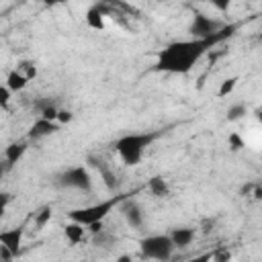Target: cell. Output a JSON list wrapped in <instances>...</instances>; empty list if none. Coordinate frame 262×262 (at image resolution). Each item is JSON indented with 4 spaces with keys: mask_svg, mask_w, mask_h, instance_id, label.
<instances>
[{
    "mask_svg": "<svg viewBox=\"0 0 262 262\" xmlns=\"http://www.w3.org/2000/svg\"><path fill=\"white\" fill-rule=\"evenodd\" d=\"M213 6L219 10H225V8H229V2H213Z\"/></svg>",
    "mask_w": 262,
    "mask_h": 262,
    "instance_id": "cell-25",
    "label": "cell"
},
{
    "mask_svg": "<svg viewBox=\"0 0 262 262\" xmlns=\"http://www.w3.org/2000/svg\"><path fill=\"white\" fill-rule=\"evenodd\" d=\"M49 221H51V207H43V209L35 215V227H37V229H43Z\"/></svg>",
    "mask_w": 262,
    "mask_h": 262,
    "instance_id": "cell-19",
    "label": "cell"
},
{
    "mask_svg": "<svg viewBox=\"0 0 262 262\" xmlns=\"http://www.w3.org/2000/svg\"><path fill=\"white\" fill-rule=\"evenodd\" d=\"M256 117H258V121L262 123V111H258V113H256Z\"/></svg>",
    "mask_w": 262,
    "mask_h": 262,
    "instance_id": "cell-27",
    "label": "cell"
},
{
    "mask_svg": "<svg viewBox=\"0 0 262 262\" xmlns=\"http://www.w3.org/2000/svg\"><path fill=\"white\" fill-rule=\"evenodd\" d=\"M127 199V194H115V196H108L104 201H98L94 205H88V207H80V209H72L68 213V219L70 221H76L88 229L94 231V227H100L102 221L108 217V213L115 209V207H121V203Z\"/></svg>",
    "mask_w": 262,
    "mask_h": 262,
    "instance_id": "cell-3",
    "label": "cell"
},
{
    "mask_svg": "<svg viewBox=\"0 0 262 262\" xmlns=\"http://www.w3.org/2000/svg\"><path fill=\"white\" fill-rule=\"evenodd\" d=\"M27 84H29V78H27L20 70H12V72H8L6 82H4V86H6L10 92H20L23 88H27Z\"/></svg>",
    "mask_w": 262,
    "mask_h": 262,
    "instance_id": "cell-12",
    "label": "cell"
},
{
    "mask_svg": "<svg viewBox=\"0 0 262 262\" xmlns=\"http://www.w3.org/2000/svg\"><path fill=\"white\" fill-rule=\"evenodd\" d=\"M57 186L61 188H72V190H80V192H90L94 186L92 174L86 166H72L68 170H63L57 176Z\"/></svg>",
    "mask_w": 262,
    "mask_h": 262,
    "instance_id": "cell-5",
    "label": "cell"
},
{
    "mask_svg": "<svg viewBox=\"0 0 262 262\" xmlns=\"http://www.w3.org/2000/svg\"><path fill=\"white\" fill-rule=\"evenodd\" d=\"M235 86H237V76H231V78H225L221 84H219V90H217V96L219 98H225V96H229L233 90H235Z\"/></svg>",
    "mask_w": 262,
    "mask_h": 262,
    "instance_id": "cell-18",
    "label": "cell"
},
{
    "mask_svg": "<svg viewBox=\"0 0 262 262\" xmlns=\"http://www.w3.org/2000/svg\"><path fill=\"white\" fill-rule=\"evenodd\" d=\"M10 94H12V92H10V90H8L6 86H2V88H0V102H2V106H4V108L8 106V100H10Z\"/></svg>",
    "mask_w": 262,
    "mask_h": 262,
    "instance_id": "cell-22",
    "label": "cell"
},
{
    "mask_svg": "<svg viewBox=\"0 0 262 262\" xmlns=\"http://www.w3.org/2000/svg\"><path fill=\"white\" fill-rule=\"evenodd\" d=\"M229 145H231V149H242V147H244V141H242L235 133H231V135H229Z\"/></svg>",
    "mask_w": 262,
    "mask_h": 262,
    "instance_id": "cell-23",
    "label": "cell"
},
{
    "mask_svg": "<svg viewBox=\"0 0 262 262\" xmlns=\"http://www.w3.org/2000/svg\"><path fill=\"white\" fill-rule=\"evenodd\" d=\"M211 260H213V252H203V254H196L184 262H211Z\"/></svg>",
    "mask_w": 262,
    "mask_h": 262,
    "instance_id": "cell-21",
    "label": "cell"
},
{
    "mask_svg": "<svg viewBox=\"0 0 262 262\" xmlns=\"http://www.w3.org/2000/svg\"><path fill=\"white\" fill-rule=\"evenodd\" d=\"M227 25H223L221 20L217 18H211L209 14H203V12H194L192 20H190V27H188V33H190V39H213L217 37Z\"/></svg>",
    "mask_w": 262,
    "mask_h": 262,
    "instance_id": "cell-6",
    "label": "cell"
},
{
    "mask_svg": "<svg viewBox=\"0 0 262 262\" xmlns=\"http://www.w3.org/2000/svg\"><path fill=\"white\" fill-rule=\"evenodd\" d=\"M86 229L88 227H84V225H80L76 221H70V223L63 225V235H66V239L70 244H80L86 237Z\"/></svg>",
    "mask_w": 262,
    "mask_h": 262,
    "instance_id": "cell-13",
    "label": "cell"
},
{
    "mask_svg": "<svg viewBox=\"0 0 262 262\" xmlns=\"http://www.w3.org/2000/svg\"><path fill=\"white\" fill-rule=\"evenodd\" d=\"M246 113H248V106H246L244 102H235V104H231V106L225 111V119H227L229 123H235V121L244 119Z\"/></svg>",
    "mask_w": 262,
    "mask_h": 262,
    "instance_id": "cell-16",
    "label": "cell"
},
{
    "mask_svg": "<svg viewBox=\"0 0 262 262\" xmlns=\"http://www.w3.org/2000/svg\"><path fill=\"white\" fill-rule=\"evenodd\" d=\"M121 213H123V217H125V221L131 229H139L143 225V211L135 201L125 199L121 203Z\"/></svg>",
    "mask_w": 262,
    "mask_h": 262,
    "instance_id": "cell-7",
    "label": "cell"
},
{
    "mask_svg": "<svg viewBox=\"0 0 262 262\" xmlns=\"http://www.w3.org/2000/svg\"><path fill=\"white\" fill-rule=\"evenodd\" d=\"M117 262H131V256L123 254V256H119V258H117Z\"/></svg>",
    "mask_w": 262,
    "mask_h": 262,
    "instance_id": "cell-26",
    "label": "cell"
},
{
    "mask_svg": "<svg viewBox=\"0 0 262 262\" xmlns=\"http://www.w3.org/2000/svg\"><path fill=\"white\" fill-rule=\"evenodd\" d=\"M170 239L174 244V248H186L192 244L194 239V231L190 227H176L172 233H170Z\"/></svg>",
    "mask_w": 262,
    "mask_h": 262,
    "instance_id": "cell-11",
    "label": "cell"
},
{
    "mask_svg": "<svg viewBox=\"0 0 262 262\" xmlns=\"http://www.w3.org/2000/svg\"><path fill=\"white\" fill-rule=\"evenodd\" d=\"M88 162L92 164V168H96V170H98V174H100V178H102L104 186H106L108 190H117V184H119V180H117L115 172H113V170L106 166V162H102L100 158H90Z\"/></svg>",
    "mask_w": 262,
    "mask_h": 262,
    "instance_id": "cell-9",
    "label": "cell"
},
{
    "mask_svg": "<svg viewBox=\"0 0 262 262\" xmlns=\"http://www.w3.org/2000/svg\"><path fill=\"white\" fill-rule=\"evenodd\" d=\"M57 121H59V123H68V121H72V113H70V111H59Z\"/></svg>",
    "mask_w": 262,
    "mask_h": 262,
    "instance_id": "cell-24",
    "label": "cell"
},
{
    "mask_svg": "<svg viewBox=\"0 0 262 262\" xmlns=\"http://www.w3.org/2000/svg\"><path fill=\"white\" fill-rule=\"evenodd\" d=\"M174 250L176 248L170 239V233H154V235H145L139 239V252L147 260L166 262L172 258Z\"/></svg>",
    "mask_w": 262,
    "mask_h": 262,
    "instance_id": "cell-4",
    "label": "cell"
},
{
    "mask_svg": "<svg viewBox=\"0 0 262 262\" xmlns=\"http://www.w3.org/2000/svg\"><path fill=\"white\" fill-rule=\"evenodd\" d=\"M147 188L154 196H168V192H170V186L162 176H151L147 180Z\"/></svg>",
    "mask_w": 262,
    "mask_h": 262,
    "instance_id": "cell-15",
    "label": "cell"
},
{
    "mask_svg": "<svg viewBox=\"0 0 262 262\" xmlns=\"http://www.w3.org/2000/svg\"><path fill=\"white\" fill-rule=\"evenodd\" d=\"M57 123L53 121H47V119H37L31 127V135L33 137H43V135H49V133H55L57 131Z\"/></svg>",
    "mask_w": 262,
    "mask_h": 262,
    "instance_id": "cell-14",
    "label": "cell"
},
{
    "mask_svg": "<svg viewBox=\"0 0 262 262\" xmlns=\"http://www.w3.org/2000/svg\"><path fill=\"white\" fill-rule=\"evenodd\" d=\"M86 23L92 27V29H104V18H102V10L98 6H92L88 10V16H86Z\"/></svg>",
    "mask_w": 262,
    "mask_h": 262,
    "instance_id": "cell-17",
    "label": "cell"
},
{
    "mask_svg": "<svg viewBox=\"0 0 262 262\" xmlns=\"http://www.w3.org/2000/svg\"><path fill=\"white\" fill-rule=\"evenodd\" d=\"M160 137L158 131H143V133H125L121 135L113 147L117 151V156L121 158V162L125 166H137L145 154V149Z\"/></svg>",
    "mask_w": 262,
    "mask_h": 262,
    "instance_id": "cell-2",
    "label": "cell"
},
{
    "mask_svg": "<svg viewBox=\"0 0 262 262\" xmlns=\"http://www.w3.org/2000/svg\"><path fill=\"white\" fill-rule=\"evenodd\" d=\"M231 31H233V27H225L213 39H205V41H201V39H184V41H174V43L166 45L158 53L156 70L158 72H168V74H188L194 68V63L209 49H213L215 43H219L225 37H229Z\"/></svg>",
    "mask_w": 262,
    "mask_h": 262,
    "instance_id": "cell-1",
    "label": "cell"
},
{
    "mask_svg": "<svg viewBox=\"0 0 262 262\" xmlns=\"http://www.w3.org/2000/svg\"><path fill=\"white\" fill-rule=\"evenodd\" d=\"M211 262H231V254L227 250H215Z\"/></svg>",
    "mask_w": 262,
    "mask_h": 262,
    "instance_id": "cell-20",
    "label": "cell"
},
{
    "mask_svg": "<svg viewBox=\"0 0 262 262\" xmlns=\"http://www.w3.org/2000/svg\"><path fill=\"white\" fill-rule=\"evenodd\" d=\"M23 244V227H14V229H6L0 233V248L8 250L12 256L18 254Z\"/></svg>",
    "mask_w": 262,
    "mask_h": 262,
    "instance_id": "cell-8",
    "label": "cell"
},
{
    "mask_svg": "<svg viewBox=\"0 0 262 262\" xmlns=\"http://www.w3.org/2000/svg\"><path fill=\"white\" fill-rule=\"evenodd\" d=\"M25 151H27V143H25V141L10 143V145L4 149V164H6V168L14 166V164L25 156Z\"/></svg>",
    "mask_w": 262,
    "mask_h": 262,
    "instance_id": "cell-10",
    "label": "cell"
}]
</instances>
